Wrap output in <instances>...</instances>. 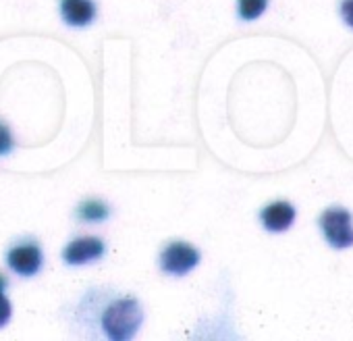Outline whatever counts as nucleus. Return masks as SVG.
I'll return each instance as SVG.
<instances>
[{
    "mask_svg": "<svg viewBox=\"0 0 353 341\" xmlns=\"http://www.w3.org/2000/svg\"><path fill=\"white\" fill-rule=\"evenodd\" d=\"M143 320V312L137 300L121 298L112 302L102 314V333L108 339H131Z\"/></svg>",
    "mask_w": 353,
    "mask_h": 341,
    "instance_id": "f257e3e1",
    "label": "nucleus"
},
{
    "mask_svg": "<svg viewBox=\"0 0 353 341\" xmlns=\"http://www.w3.org/2000/svg\"><path fill=\"white\" fill-rule=\"evenodd\" d=\"M200 264V252L185 242H172L160 252V269L172 277H185Z\"/></svg>",
    "mask_w": 353,
    "mask_h": 341,
    "instance_id": "f03ea898",
    "label": "nucleus"
},
{
    "mask_svg": "<svg viewBox=\"0 0 353 341\" xmlns=\"http://www.w3.org/2000/svg\"><path fill=\"white\" fill-rule=\"evenodd\" d=\"M320 229L332 248L343 250L353 246V219L345 208L324 211L320 215Z\"/></svg>",
    "mask_w": 353,
    "mask_h": 341,
    "instance_id": "7ed1b4c3",
    "label": "nucleus"
},
{
    "mask_svg": "<svg viewBox=\"0 0 353 341\" xmlns=\"http://www.w3.org/2000/svg\"><path fill=\"white\" fill-rule=\"evenodd\" d=\"M44 254L38 242H21L7 252V266L19 277H34L42 271Z\"/></svg>",
    "mask_w": 353,
    "mask_h": 341,
    "instance_id": "20e7f679",
    "label": "nucleus"
},
{
    "mask_svg": "<svg viewBox=\"0 0 353 341\" xmlns=\"http://www.w3.org/2000/svg\"><path fill=\"white\" fill-rule=\"evenodd\" d=\"M106 254V244L100 237H77L63 250V262L69 266H83L100 260Z\"/></svg>",
    "mask_w": 353,
    "mask_h": 341,
    "instance_id": "39448f33",
    "label": "nucleus"
},
{
    "mask_svg": "<svg viewBox=\"0 0 353 341\" xmlns=\"http://www.w3.org/2000/svg\"><path fill=\"white\" fill-rule=\"evenodd\" d=\"M98 7L94 0H61V17L71 28H88L96 21Z\"/></svg>",
    "mask_w": 353,
    "mask_h": 341,
    "instance_id": "423d86ee",
    "label": "nucleus"
},
{
    "mask_svg": "<svg viewBox=\"0 0 353 341\" xmlns=\"http://www.w3.org/2000/svg\"><path fill=\"white\" fill-rule=\"evenodd\" d=\"M260 221H262L264 229H268L272 233L287 231L293 225V221H295V208L289 202H285V200L272 202V204H268L260 213Z\"/></svg>",
    "mask_w": 353,
    "mask_h": 341,
    "instance_id": "0eeeda50",
    "label": "nucleus"
},
{
    "mask_svg": "<svg viewBox=\"0 0 353 341\" xmlns=\"http://www.w3.org/2000/svg\"><path fill=\"white\" fill-rule=\"evenodd\" d=\"M77 219L83 223H102L110 217V208L100 200H85L77 206Z\"/></svg>",
    "mask_w": 353,
    "mask_h": 341,
    "instance_id": "6e6552de",
    "label": "nucleus"
},
{
    "mask_svg": "<svg viewBox=\"0 0 353 341\" xmlns=\"http://www.w3.org/2000/svg\"><path fill=\"white\" fill-rule=\"evenodd\" d=\"M268 0H237V13L243 21H256L264 15Z\"/></svg>",
    "mask_w": 353,
    "mask_h": 341,
    "instance_id": "1a4fd4ad",
    "label": "nucleus"
},
{
    "mask_svg": "<svg viewBox=\"0 0 353 341\" xmlns=\"http://www.w3.org/2000/svg\"><path fill=\"white\" fill-rule=\"evenodd\" d=\"M9 285L7 277L0 275V329H5L9 322H11V316H13V306H11V300L7 298L5 293V287Z\"/></svg>",
    "mask_w": 353,
    "mask_h": 341,
    "instance_id": "9d476101",
    "label": "nucleus"
},
{
    "mask_svg": "<svg viewBox=\"0 0 353 341\" xmlns=\"http://www.w3.org/2000/svg\"><path fill=\"white\" fill-rule=\"evenodd\" d=\"M15 150V137L9 129V125L0 119V156H9Z\"/></svg>",
    "mask_w": 353,
    "mask_h": 341,
    "instance_id": "9b49d317",
    "label": "nucleus"
},
{
    "mask_svg": "<svg viewBox=\"0 0 353 341\" xmlns=\"http://www.w3.org/2000/svg\"><path fill=\"white\" fill-rule=\"evenodd\" d=\"M341 17L349 28H353V0H343L341 3Z\"/></svg>",
    "mask_w": 353,
    "mask_h": 341,
    "instance_id": "f8f14e48",
    "label": "nucleus"
}]
</instances>
